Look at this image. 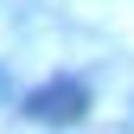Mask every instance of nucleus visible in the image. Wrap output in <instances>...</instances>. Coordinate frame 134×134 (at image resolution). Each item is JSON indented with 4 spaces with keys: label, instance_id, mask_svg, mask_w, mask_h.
<instances>
[{
    "label": "nucleus",
    "instance_id": "nucleus-2",
    "mask_svg": "<svg viewBox=\"0 0 134 134\" xmlns=\"http://www.w3.org/2000/svg\"><path fill=\"white\" fill-rule=\"evenodd\" d=\"M0 96H7V77H0Z\"/></svg>",
    "mask_w": 134,
    "mask_h": 134
},
{
    "label": "nucleus",
    "instance_id": "nucleus-1",
    "mask_svg": "<svg viewBox=\"0 0 134 134\" xmlns=\"http://www.w3.org/2000/svg\"><path fill=\"white\" fill-rule=\"evenodd\" d=\"M19 109L38 128H77L83 115H90V90H83L77 77H51V83H38V90H26Z\"/></svg>",
    "mask_w": 134,
    "mask_h": 134
}]
</instances>
